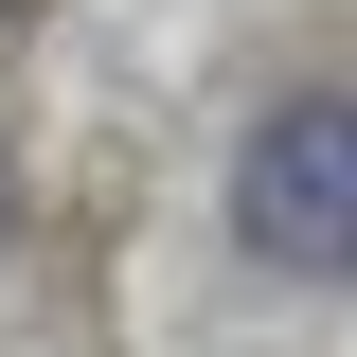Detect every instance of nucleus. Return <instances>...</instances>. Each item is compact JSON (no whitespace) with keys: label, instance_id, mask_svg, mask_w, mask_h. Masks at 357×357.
<instances>
[{"label":"nucleus","instance_id":"nucleus-1","mask_svg":"<svg viewBox=\"0 0 357 357\" xmlns=\"http://www.w3.org/2000/svg\"><path fill=\"white\" fill-rule=\"evenodd\" d=\"M232 232H250L268 268H304V286L357 268V89H286V107L232 143Z\"/></svg>","mask_w":357,"mask_h":357}]
</instances>
